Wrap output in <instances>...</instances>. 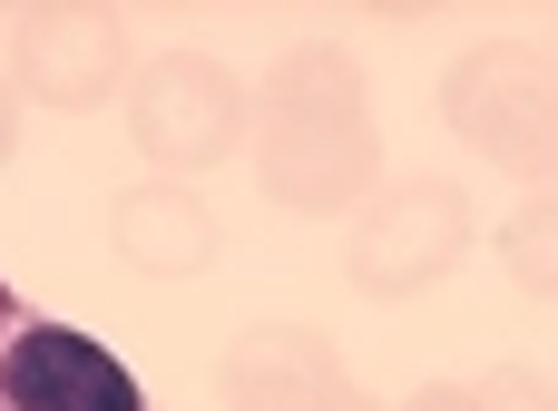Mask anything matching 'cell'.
<instances>
[{
	"label": "cell",
	"instance_id": "cell-6",
	"mask_svg": "<svg viewBox=\"0 0 558 411\" xmlns=\"http://www.w3.org/2000/svg\"><path fill=\"white\" fill-rule=\"evenodd\" d=\"M0 411H157V402L98 334L20 304L0 324Z\"/></svg>",
	"mask_w": 558,
	"mask_h": 411
},
{
	"label": "cell",
	"instance_id": "cell-12",
	"mask_svg": "<svg viewBox=\"0 0 558 411\" xmlns=\"http://www.w3.org/2000/svg\"><path fill=\"white\" fill-rule=\"evenodd\" d=\"M402 411H481V392H471V383H422Z\"/></svg>",
	"mask_w": 558,
	"mask_h": 411
},
{
	"label": "cell",
	"instance_id": "cell-5",
	"mask_svg": "<svg viewBox=\"0 0 558 411\" xmlns=\"http://www.w3.org/2000/svg\"><path fill=\"white\" fill-rule=\"evenodd\" d=\"M481 216H471V186L451 177H402V186H373V206L353 216V294L373 304H412L432 294L461 255H471Z\"/></svg>",
	"mask_w": 558,
	"mask_h": 411
},
{
	"label": "cell",
	"instance_id": "cell-11",
	"mask_svg": "<svg viewBox=\"0 0 558 411\" xmlns=\"http://www.w3.org/2000/svg\"><path fill=\"white\" fill-rule=\"evenodd\" d=\"M284 411H392V402H373L363 383H343V373H333V383H314V392H294Z\"/></svg>",
	"mask_w": 558,
	"mask_h": 411
},
{
	"label": "cell",
	"instance_id": "cell-7",
	"mask_svg": "<svg viewBox=\"0 0 558 411\" xmlns=\"http://www.w3.org/2000/svg\"><path fill=\"white\" fill-rule=\"evenodd\" d=\"M216 245H226L216 235V206L196 186H177V177H147V186H128L108 206V255L137 285H196L216 265Z\"/></svg>",
	"mask_w": 558,
	"mask_h": 411
},
{
	"label": "cell",
	"instance_id": "cell-1",
	"mask_svg": "<svg viewBox=\"0 0 558 411\" xmlns=\"http://www.w3.org/2000/svg\"><path fill=\"white\" fill-rule=\"evenodd\" d=\"M245 147H255V186L284 206V216H363L373 186H383V128H373V88H363V59L343 39H304L265 69L255 88V118H245Z\"/></svg>",
	"mask_w": 558,
	"mask_h": 411
},
{
	"label": "cell",
	"instance_id": "cell-3",
	"mask_svg": "<svg viewBox=\"0 0 558 411\" xmlns=\"http://www.w3.org/2000/svg\"><path fill=\"white\" fill-rule=\"evenodd\" d=\"M245 118H255V88L226 59H206V49H157L128 78V137H137L147 177L186 186V177L226 167L245 147Z\"/></svg>",
	"mask_w": 558,
	"mask_h": 411
},
{
	"label": "cell",
	"instance_id": "cell-4",
	"mask_svg": "<svg viewBox=\"0 0 558 411\" xmlns=\"http://www.w3.org/2000/svg\"><path fill=\"white\" fill-rule=\"evenodd\" d=\"M137 78V39H128V10H98V0H39V10H10V88L49 118H88L108 98H128Z\"/></svg>",
	"mask_w": 558,
	"mask_h": 411
},
{
	"label": "cell",
	"instance_id": "cell-8",
	"mask_svg": "<svg viewBox=\"0 0 558 411\" xmlns=\"http://www.w3.org/2000/svg\"><path fill=\"white\" fill-rule=\"evenodd\" d=\"M333 373H343V353L324 324H245L216 353V411H284L294 392H314Z\"/></svg>",
	"mask_w": 558,
	"mask_h": 411
},
{
	"label": "cell",
	"instance_id": "cell-10",
	"mask_svg": "<svg viewBox=\"0 0 558 411\" xmlns=\"http://www.w3.org/2000/svg\"><path fill=\"white\" fill-rule=\"evenodd\" d=\"M471 392H481V411H549V383H539L530 363H500V373H481Z\"/></svg>",
	"mask_w": 558,
	"mask_h": 411
},
{
	"label": "cell",
	"instance_id": "cell-2",
	"mask_svg": "<svg viewBox=\"0 0 558 411\" xmlns=\"http://www.w3.org/2000/svg\"><path fill=\"white\" fill-rule=\"evenodd\" d=\"M441 118L500 177L549 186V167H558V78L530 39H471L451 59V78H441Z\"/></svg>",
	"mask_w": 558,
	"mask_h": 411
},
{
	"label": "cell",
	"instance_id": "cell-13",
	"mask_svg": "<svg viewBox=\"0 0 558 411\" xmlns=\"http://www.w3.org/2000/svg\"><path fill=\"white\" fill-rule=\"evenodd\" d=\"M20 128H29V98H20V88H10V78H0V167H10V157H20Z\"/></svg>",
	"mask_w": 558,
	"mask_h": 411
},
{
	"label": "cell",
	"instance_id": "cell-9",
	"mask_svg": "<svg viewBox=\"0 0 558 411\" xmlns=\"http://www.w3.org/2000/svg\"><path fill=\"white\" fill-rule=\"evenodd\" d=\"M500 265H510V285H520V294H549V285H558V216H549V186H530V196H520V216L500 226Z\"/></svg>",
	"mask_w": 558,
	"mask_h": 411
}]
</instances>
